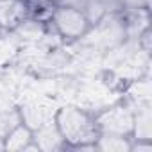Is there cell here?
Here are the masks:
<instances>
[{
  "instance_id": "7",
  "label": "cell",
  "mask_w": 152,
  "mask_h": 152,
  "mask_svg": "<svg viewBox=\"0 0 152 152\" xmlns=\"http://www.w3.org/2000/svg\"><path fill=\"white\" fill-rule=\"evenodd\" d=\"M56 111L57 109H50L48 106H43L41 102H32V104H27L20 109V118L27 127H31L34 131V129L41 127L43 124L54 120Z\"/></svg>"
},
{
  "instance_id": "8",
  "label": "cell",
  "mask_w": 152,
  "mask_h": 152,
  "mask_svg": "<svg viewBox=\"0 0 152 152\" xmlns=\"http://www.w3.org/2000/svg\"><path fill=\"white\" fill-rule=\"evenodd\" d=\"M95 148L97 150H104V152H131V148H132V136L100 132L97 141H95Z\"/></svg>"
},
{
  "instance_id": "2",
  "label": "cell",
  "mask_w": 152,
  "mask_h": 152,
  "mask_svg": "<svg viewBox=\"0 0 152 152\" xmlns=\"http://www.w3.org/2000/svg\"><path fill=\"white\" fill-rule=\"evenodd\" d=\"M50 23L63 39H70V41L84 38L91 29V23L88 22L83 9L57 6V4L50 13Z\"/></svg>"
},
{
  "instance_id": "9",
  "label": "cell",
  "mask_w": 152,
  "mask_h": 152,
  "mask_svg": "<svg viewBox=\"0 0 152 152\" xmlns=\"http://www.w3.org/2000/svg\"><path fill=\"white\" fill-rule=\"evenodd\" d=\"M84 15L88 18V22L93 25L100 23L111 11V6L106 2V0H86V4H84Z\"/></svg>"
},
{
  "instance_id": "1",
  "label": "cell",
  "mask_w": 152,
  "mask_h": 152,
  "mask_svg": "<svg viewBox=\"0 0 152 152\" xmlns=\"http://www.w3.org/2000/svg\"><path fill=\"white\" fill-rule=\"evenodd\" d=\"M54 122L66 143L72 148H95V141L100 134L95 116L75 107L63 106L56 111Z\"/></svg>"
},
{
  "instance_id": "3",
  "label": "cell",
  "mask_w": 152,
  "mask_h": 152,
  "mask_svg": "<svg viewBox=\"0 0 152 152\" xmlns=\"http://www.w3.org/2000/svg\"><path fill=\"white\" fill-rule=\"evenodd\" d=\"M97 127L100 132L106 134H122V136H132L134 129V113L124 106H115L100 115L95 116Z\"/></svg>"
},
{
  "instance_id": "5",
  "label": "cell",
  "mask_w": 152,
  "mask_h": 152,
  "mask_svg": "<svg viewBox=\"0 0 152 152\" xmlns=\"http://www.w3.org/2000/svg\"><path fill=\"white\" fill-rule=\"evenodd\" d=\"M34 132L31 127H27L23 122L18 124L15 129H11L4 140H2V148L4 150H9V152H39L36 143H34Z\"/></svg>"
},
{
  "instance_id": "10",
  "label": "cell",
  "mask_w": 152,
  "mask_h": 152,
  "mask_svg": "<svg viewBox=\"0 0 152 152\" xmlns=\"http://www.w3.org/2000/svg\"><path fill=\"white\" fill-rule=\"evenodd\" d=\"M150 0H120V7L125 11H138V9H148Z\"/></svg>"
},
{
  "instance_id": "6",
  "label": "cell",
  "mask_w": 152,
  "mask_h": 152,
  "mask_svg": "<svg viewBox=\"0 0 152 152\" xmlns=\"http://www.w3.org/2000/svg\"><path fill=\"white\" fill-rule=\"evenodd\" d=\"M32 132H34L32 140H34L39 152H56V150L66 148V143H64V140H63V136H61L54 120L43 124L41 127L34 129Z\"/></svg>"
},
{
  "instance_id": "4",
  "label": "cell",
  "mask_w": 152,
  "mask_h": 152,
  "mask_svg": "<svg viewBox=\"0 0 152 152\" xmlns=\"http://www.w3.org/2000/svg\"><path fill=\"white\" fill-rule=\"evenodd\" d=\"M29 16L27 0H0V31L15 32Z\"/></svg>"
},
{
  "instance_id": "11",
  "label": "cell",
  "mask_w": 152,
  "mask_h": 152,
  "mask_svg": "<svg viewBox=\"0 0 152 152\" xmlns=\"http://www.w3.org/2000/svg\"><path fill=\"white\" fill-rule=\"evenodd\" d=\"M106 2H107L111 7H113V6H115V7H120V0H106Z\"/></svg>"
}]
</instances>
